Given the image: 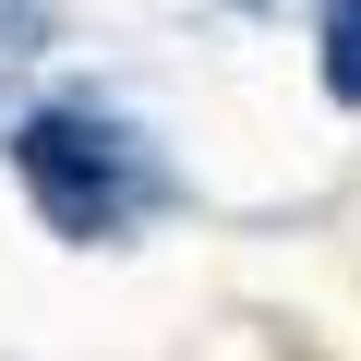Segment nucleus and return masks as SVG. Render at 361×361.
<instances>
[{"label": "nucleus", "mask_w": 361, "mask_h": 361, "mask_svg": "<svg viewBox=\"0 0 361 361\" xmlns=\"http://www.w3.org/2000/svg\"><path fill=\"white\" fill-rule=\"evenodd\" d=\"M13 180H25V205L61 229V241H121L145 205H157V157L133 145V121L61 97L13 133Z\"/></svg>", "instance_id": "nucleus-1"}, {"label": "nucleus", "mask_w": 361, "mask_h": 361, "mask_svg": "<svg viewBox=\"0 0 361 361\" xmlns=\"http://www.w3.org/2000/svg\"><path fill=\"white\" fill-rule=\"evenodd\" d=\"M313 49H325V97L361 109V0H325V13H313Z\"/></svg>", "instance_id": "nucleus-2"}]
</instances>
